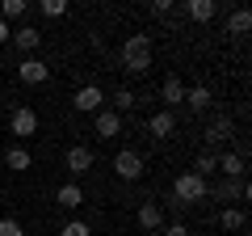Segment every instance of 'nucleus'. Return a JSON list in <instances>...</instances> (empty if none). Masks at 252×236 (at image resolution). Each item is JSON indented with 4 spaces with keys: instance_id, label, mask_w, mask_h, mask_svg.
Returning <instances> with one entry per match:
<instances>
[{
    "instance_id": "nucleus-1",
    "label": "nucleus",
    "mask_w": 252,
    "mask_h": 236,
    "mask_svg": "<svg viewBox=\"0 0 252 236\" xmlns=\"http://www.w3.org/2000/svg\"><path fill=\"white\" fill-rule=\"evenodd\" d=\"M152 64H156L152 34H126V42H122V68H126V76L152 72Z\"/></svg>"
},
{
    "instance_id": "nucleus-2",
    "label": "nucleus",
    "mask_w": 252,
    "mask_h": 236,
    "mask_svg": "<svg viewBox=\"0 0 252 236\" xmlns=\"http://www.w3.org/2000/svg\"><path fill=\"white\" fill-rule=\"evenodd\" d=\"M202 198H210V182L198 177L193 169L181 173L177 182H172V207H193V202H202Z\"/></svg>"
},
{
    "instance_id": "nucleus-3",
    "label": "nucleus",
    "mask_w": 252,
    "mask_h": 236,
    "mask_svg": "<svg viewBox=\"0 0 252 236\" xmlns=\"http://www.w3.org/2000/svg\"><path fill=\"white\" fill-rule=\"evenodd\" d=\"M114 173L122 182H139V177H143V156H139L135 148H122V152L114 156Z\"/></svg>"
},
{
    "instance_id": "nucleus-4",
    "label": "nucleus",
    "mask_w": 252,
    "mask_h": 236,
    "mask_svg": "<svg viewBox=\"0 0 252 236\" xmlns=\"http://www.w3.org/2000/svg\"><path fill=\"white\" fill-rule=\"evenodd\" d=\"M72 110L76 114H97V110H105V93H101L97 84H84V89H76Z\"/></svg>"
},
{
    "instance_id": "nucleus-5",
    "label": "nucleus",
    "mask_w": 252,
    "mask_h": 236,
    "mask_svg": "<svg viewBox=\"0 0 252 236\" xmlns=\"http://www.w3.org/2000/svg\"><path fill=\"white\" fill-rule=\"evenodd\" d=\"M17 76H21V84H46V80H51V64L38 59V55H26L21 68H17Z\"/></svg>"
},
{
    "instance_id": "nucleus-6",
    "label": "nucleus",
    "mask_w": 252,
    "mask_h": 236,
    "mask_svg": "<svg viewBox=\"0 0 252 236\" xmlns=\"http://www.w3.org/2000/svg\"><path fill=\"white\" fill-rule=\"evenodd\" d=\"M9 131H13V135H21V139H30L38 131V114L30 106H17V110H13V118H9Z\"/></svg>"
},
{
    "instance_id": "nucleus-7",
    "label": "nucleus",
    "mask_w": 252,
    "mask_h": 236,
    "mask_svg": "<svg viewBox=\"0 0 252 236\" xmlns=\"http://www.w3.org/2000/svg\"><path fill=\"white\" fill-rule=\"evenodd\" d=\"M63 164H67V173L84 177V173L93 169V152H89L84 144H72V148H67V156H63Z\"/></svg>"
},
{
    "instance_id": "nucleus-8",
    "label": "nucleus",
    "mask_w": 252,
    "mask_h": 236,
    "mask_svg": "<svg viewBox=\"0 0 252 236\" xmlns=\"http://www.w3.org/2000/svg\"><path fill=\"white\" fill-rule=\"evenodd\" d=\"M9 42L17 46L21 55H30V51H38V42H42V30H34V26L26 21V26H17V30H13V38H9Z\"/></svg>"
},
{
    "instance_id": "nucleus-9",
    "label": "nucleus",
    "mask_w": 252,
    "mask_h": 236,
    "mask_svg": "<svg viewBox=\"0 0 252 236\" xmlns=\"http://www.w3.org/2000/svg\"><path fill=\"white\" fill-rule=\"evenodd\" d=\"M147 131H152L156 139H168L172 131H177V114H172V110H156L152 122H147Z\"/></svg>"
},
{
    "instance_id": "nucleus-10",
    "label": "nucleus",
    "mask_w": 252,
    "mask_h": 236,
    "mask_svg": "<svg viewBox=\"0 0 252 236\" xmlns=\"http://www.w3.org/2000/svg\"><path fill=\"white\" fill-rule=\"evenodd\" d=\"M139 228H143V232H160L164 228V207L160 202H143V207H139Z\"/></svg>"
},
{
    "instance_id": "nucleus-11",
    "label": "nucleus",
    "mask_w": 252,
    "mask_h": 236,
    "mask_svg": "<svg viewBox=\"0 0 252 236\" xmlns=\"http://www.w3.org/2000/svg\"><path fill=\"white\" fill-rule=\"evenodd\" d=\"M244 152H223L219 156V173H223V177H231V182H244Z\"/></svg>"
},
{
    "instance_id": "nucleus-12",
    "label": "nucleus",
    "mask_w": 252,
    "mask_h": 236,
    "mask_svg": "<svg viewBox=\"0 0 252 236\" xmlns=\"http://www.w3.org/2000/svg\"><path fill=\"white\" fill-rule=\"evenodd\" d=\"M181 13H185L189 21H210V17L219 13V4H215V0H185Z\"/></svg>"
},
{
    "instance_id": "nucleus-13",
    "label": "nucleus",
    "mask_w": 252,
    "mask_h": 236,
    "mask_svg": "<svg viewBox=\"0 0 252 236\" xmlns=\"http://www.w3.org/2000/svg\"><path fill=\"white\" fill-rule=\"evenodd\" d=\"M97 135L101 139L122 135V114H114V110H97Z\"/></svg>"
},
{
    "instance_id": "nucleus-14",
    "label": "nucleus",
    "mask_w": 252,
    "mask_h": 236,
    "mask_svg": "<svg viewBox=\"0 0 252 236\" xmlns=\"http://www.w3.org/2000/svg\"><path fill=\"white\" fill-rule=\"evenodd\" d=\"M4 164H9L13 173H26L30 164H34V156H30V148H26V144H13L9 152H4Z\"/></svg>"
},
{
    "instance_id": "nucleus-15",
    "label": "nucleus",
    "mask_w": 252,
    "mask_h": 236,
    "mask_svg": "<svg viewBox=\"0 0 252 236\" xmlns=\"http://www.w3.org/2000/svg\"><path fill=\"white\" fill-rule=\"evenodd\" d=\"M219 224H223V232H244V224H248V211H244V207H223Z\"/></svg>"
},
{
    "instance_id": "nucleus-16",
    "label": "nucleus",
    "mask_w": 252,
    "mask_h": 236,
    "mask_svg": "<svg viewBox=\"0 0 252 236\" xmlns=\"http://www.w3.org/2000/svg\"><path fill=\"white\" fill-rule=\"evenodd\" d=\"M223 139H231V118L219 114V118H210V127H206V144H223Z\"/></svg>"
},
{
    "instance_id": "nucleus-17",
    "label": "nucleus",
    "mask_w": 252,
    "mask_h": 236,
    "mask_svg": "<svg viewBox=\"0 0 252 236\" xmlns=\"http://www.w3.org/2000/svg\"><path fill=\"white\" fill-rule=\"evenodd\" d=\"M55 202H59V207H67V211H76L84 202V190L76 182H67V186H59V194H55Z\"/></svg>"
},
{
    "instance_id": "nucleus-18",
    "label": "nucleus",
    "mask_w": 252,
    "mask_h": 236,
    "mask_svg": "<svg viewBox=\"0 0 252 236\" xmlns=\"http://www.w3.org/2000/svg\"><path fill=\"white\" fill-rule=\"evenodd\" d=\"M160 101L164 106H181V101H185V84H181L177 76H168V80L160 84Z\"/></svg>"
},
{
    "instance_id": "nucleus-19",
    "label": "nucleus",
    "mask_w": 252,
    "mask_h": 236,
    "mask_svg": "<svg viewBox=\"0 0 252 236\" xmlns=\"http://www.w3.org/2000/svg\"><path fill=\"white\" fill-rule=\"evenodd\" d=\"M210 101H215V97H210L206 84H193V89H185V106H189V110H198V114L210 106Z\"/></svg>"
},
{
    "instance_id": "nucleus-20",
    "label": "nucleus",
    "mask_w": 252,
    "mask_h": 236,
    "mask_svg": "<svg viewBox=\"0 0 252 236\" xmlns=\"http://www.w3.org/2000/svg\"><path fill=\"white\" fill-rule=\"evenodd\" d=\"M252 30V13L248 9H235L231 17H227V34H235V38H244Z\"/></svg>"
},
{
    "instance_id": "nucleus-21",
    "label": "nucleus",
    "mask_w": 252,
    "mask_h": 236,
    "mask_svg": "<svg viewBox=\"0 0 252 236\" xmlns=\"http://www.w3.org/2000/svg\"><path fill=\"white\" fill-rule=\"evenodd\" d=\"M21 17H30L26 0H4V4H0V21H21Z\"/></svg>"
},
{
    "instance_id": "nucleus-22",
    "label": "nucleus",
    "mask_w": 252,
    "mask_h": 236,
    "mask_svg": "<svg viewBox=\"0 0 252 236\" xmlns=\"http://www.w3.org/2000/svg\"><path fill=\"white\" fill-rule=\"evenodd\" d=\"M193 173L210 182V173H219V156H215V152H198V160H193Z\"/></svg>"
},
{
    "instance_id": "nucleus-23",
    "label": "nucleus",
    "mask_w": 252,
    "mask_h": 236,
    "mask_svg": "<svg viewBox=\"0 0 252 236\" xmlns=\"http://www.w3.org/2000/svg\"><path fill=\"white\" fill-rule=\"evenodd\" d=\"M38 13H42V17H51V21H59V17H67V0H42V4H38Z\"/></svg>"
},
{
    "instance_id": "nucleus-24",
    "label": "nucleus",
    "mask_w": 252,
    "mask_h": 236,
    "mask_svg": "<svg viewBox=\"0 0 252 236\" xmlns=\"http://www.w3.org/2000/svg\"><path fill=\"white\" fill-rule=\"evenodd\" d=\"M105 101H114V114H122V110H130V106H135V93H130V89H114Z\"/></svg>"
},
{
    "instance_id": "nucleus-25",
    "label": "nucleus",
    "mask_w": 252,
    "mask_h": 236,
    "mask_svg": "<svg viewBox=\"0 0 252 236\" xmlns=\"http://www.w3.org/2000/svg\"><path fill=\"white\" fill-rule=\"evenodd\" d=\"M59 236H93V228L84 224V219H67V224L59 228Z\"/></svg>"
},
{
    "instance_id": "nucleus-26",
    "label": "nucleus",
    "mask_w": 252,
    "mask_h": 236,
    "mask_svg": "<svg viewBox=\"0 0 252 236\" xmlns=\"http://www.w3.org/2000/svg\"><path fill=\"white\" fill-rule=\"evenodd\" d=\"M0 236H26L21 219H0Z\"/></svg>"
},
{
    "instance_id": "nucleus-27",
    "label": "nucleus",
    "mask_w": 252,
    "mask_h": 236,
    "mask_svg": "<svg viewBox=\"0 0 252 236\" xmlns=\"http://www.w3.org/2000/svg\"><path fill=\"white\" fill-rule=\"evenodd\" d=\"M172 9H177V4H172V0H156V4H152V17H168Z\"/></svg>"
},
{
    "instance_id": "nucleus-28",
    "label": "nucleus",
    "mask_w": 252,
    "mask_h": 236,
    "mask_svg": "<svg viewBox=\"0 0 252 236\" xmlns=\"http://www.w3.org/2000/svg\"><path fill=\"white\" fill-rule=\"evenodd\" d=\"M164 236H189V228L185 224H168V228H164Z\"/></svg>"
},
{
    "instance_id": "nucleus-29",
    "label": "nucleus",
    "mask_w": 252,
    "mask_h": 236,
    "mask_svg": "<svg viewBox=\"0 0 252 236\" xmlns=\"http://www.w3.org/2000/svg\"><path fill=\"white\" fill-rule=\"evenodd\" d=\"M13 38V30H9V21H0V42H9Z\"/></svg>"
},
{
    "instance_id": "nucleus-30",
    "label": "nucleus",
    "mask_w": 252,
    "mask_h": 236,
    "mask_svg": "<svg viewBox=\"0 0 252 236\" xmlns=\"http://www.w3.org/2000/svg\"><path fill=\"white\" fill-rule=\"evenodd\" d=\"M0 139H4V131H0Z\"/></svg>"
}]
</instances>
